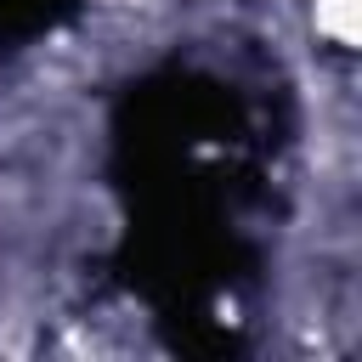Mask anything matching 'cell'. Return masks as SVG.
I'll return each mask as SVG.
<instances>
[{"mask_svg":"<svg viewBox=\"0 0 362 362\" xmlns=\"http://www.w3.org/2000/svg\"><path fill=\"white\" fill-rule=\"evenodd\" d=\"M74 0H0V34L6 40H28L40 28H51Z\"/></svg>","mask_w":362,"mask_h":362,"instance_id":"2","label":"cell"},{"mask_svg":"<svg viewBox=\"0 0 362 362\" xmlns=\"http://www.w3.org/2000/svg\"><path fill=\"white\" fill-rule=\"evenodd\" d=\"M124 187L141 204L147 272L175 300L215 294L238 255V215L260 181L255 113L232 85L198 68H164L130 85L119 113Z\"/></svg>","mask_w":362,"mask_h":362,"instance_id":"1","label":"cell"}]
</instances>
